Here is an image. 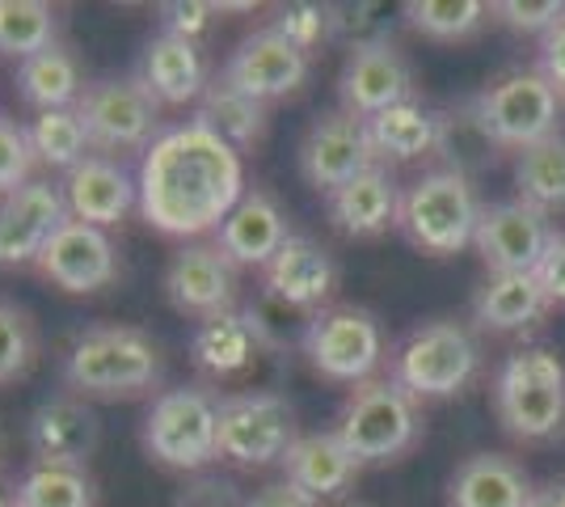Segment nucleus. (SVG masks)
Here are the masks:
<instances>
[{"mask_svg":"<svg viewBox=\"0 0 565 507\" xmlns=\"http://www.w3.org/2000/svg\"><path fill=\"white\" fill-rule=\"evenodd\" d=\"M76 115L85 123V136L97 157L118 152H148V145L166 131L161 127V102L148 94L140 73L131 76H102L85 85L76 102Z\"/></svg>","mask_w":565,"mask_h":507,"instance_id":"nucleus-10","label":"nucleus"},{"mask_svg":"<svg viewBox=\"0 0 565 507\" xmlns=\"http://www.w3.org/2000/svg\"><path fill=\"white\" fill-rule=\"evenodd\" d=\"M527 507H565V478H548L544 486H536Z\"/></svg>","mask_w":565,"mask_h":507,"instance_id":"nucleus-49","label":"nucleus"},{"mask_svg":"<svg viewBox=\"0 0 565 507\" xmlns=\"http://www.w3.org/2000/svg\"><path fill=\"white\" fill-rule=\"evenodd\" d=\"M532 478L507 453H472L448 478V507H527Z\"/></svg>","mask_w":565,"mask_h":507,"instance_id":"nucleus-29","label":"nucleus"},{"mask_svg":"<svg viewBox=\"0 0 565 507\" xmlns=\"http://www.w3.org/2000/svg\"><path fill=\"white\" fill-rule=\"evenodd\" d=\"M490 18L515 34H548L565 22V0H494Z\"/></svg>","mask_w":565,"mask_h":507,"instance_id":"nucleus-42","label":"nucleus"},{"mask_svg":"<svg viewBox=\"0 0 565 507\" xmlns=\"http://www.w3.org/2000/svg\"><path fill=\"white\" fill-rule=\"evenodd\" d=\"M215 435H220V398L207 385L161 389L140 427L143 453L178 474H199L220 461Z\"/></svg>","mask_w":565,"mask_h":507,"instance_id":"nucleus-7","label":"nucleus"},{"mask_svg":"<svg viewBox=\"0 0 565 507\" xmlns=\"http://www.w3.org/2000/svg\"><path fill=\"white\" fill-rule=\"evenodd\" d=\"M0 457H4V440H0Z\"/></svg>","mask_w":565,"mask_h":507,"instance_id":"nucleus-51","label":"nucleus"},{"mask_svg":"<svg viewBox=\"0 0 565 507\" xmlns=\"http://www.w3.org/2000/svg\"><path fill=\"white\" fill-rule=\"evenodd\" d=\"M34 271L68 296H94L118 279V250L106 229H94L85 220H68L47 250L39 254Z\"/></svg>","mask_w":565,"mask_h":507,"instance_id":"nucleus-18","label":"nucleus"},{"mask_svg":"<svg viewBox=\"0 0 565 507\" xmlns=\"http://www.w3.org/2000/svg\"><path fill=\"white\" fill-rule=\"evenodd\" d=\"M34 145H30V131L22 123H13L9 115H0V199L13 191H22L34 182Z\"/></svg>","mask_w":565,"mask_h":507,"instance_id":"nucleus-40","label":"nucleus"},{"mask_svg":"<svg viewBox=\"0 0 565 507\" xmlns=\"http://www.w3.org/2000/svg\"><path fill=\"white\" fill-rule=\"evenodd\" d=\"M140 212L143 220L178 242H203L220 233L241 194L245 169L241 152L228 148L207 123L186 119L166 127L140 157Z\"/></svg>","mask_w":565,"mask_h":507,"instance_id":"nucleus-1","label":"nucleus"},{"mask_svg":"<svg viewBox=\"0 0 565 507\" xmlns=\"http://www.w3.org/2000/svg\"><path fill=\"white\" fill-rule=\"evenodd\" d=\"M342 284V266L321 242L305 233H291L287 245L270 263L262 266V292L300 314H321L330 309L333 292Z\"/></svg>","mask_w":565,"mask_h":507,"instance_id":"nucleus-20","label":"nucleus"},{"mask_svg":"<svg viewBox=\"0 0 565 507\" xmlns=\"http://www.w3.org/2000/svg\"><path fill=\"white\" fill-rule=\"evenodd\" d=\"M553 237H557L553 216L536 212L523 199H498L481 208L472 250L481 254L490 275H527L541 266Z\"/></svg>","mask_w":565,"mask_h":507,"instance_id":"nucleus-12","label":"nucleus"},{"mask_svg":"<svg viewBox=\"0 0 565 507\" xmlns=\"http://www.w3.org/2000/svg\"><path fill=\"white\" fill-rule=\"evenodd\" d=\"M494 414L515 444L565 435V360L553 347H519L494 372Z\"/></svg>","mask_w":565,"mask_h":507,"instance_id":"nucleus-4","label":"nucleus"},{"mask_svg":"<svg viewBox=\"0 0 565 507\" xmlns=\"http://www.w3.org/2000/svg\"><path fill=\"white\" fill-rule=\"evenodd\" d=\"M0 507H13V490H4V486H0Z\"/></svg>","mask_w":565,"mask_h":507,"instance_id":"nucleus-50","label":"nucleus"},{"mask_svg":"<svg viewBox=\"0 0 565 507\" xmlns=\"http://www.w3.org/2000/svg\"><path fill=\"white\" fill-rule=\"evenodd\" d=\"M405 25L430 43H465L490 22V4L481 0H405Z\"/></svg>","mask_w":565,"mask_h":507,"instance_id":"nucleus-36","label":"nucleus"},{"mask_svg":"<svg viewBox=\"0 0 565 507\" xmlns=\"http://www.w3.org/2000/svg\"><path fill=\"white\" fill-rule=\"evenodd\" d=\"M502 140L494 136V127L486 119L477 97H460L439 110V145L435 157L444 161V169L460 173V178H481L486 169H494L502 161Z\"/></svg>","mask_w":565,"mask_h":507,"instance_id":"nucleus-28","label":"nucleus"},{"mask_svg":"<svg viewBox=\"0 0 565 507\" xmlns=\"http://www.w3.org/2000/svg\"><path fill=\"white\" fill-rule=\"evenodd\" d=\"M330 39L347 43V51L393 39V25L380 4H330Z\"/></svg>","mask_w":565,"mask_h":507,"instance_id":"nucleus-41","label":"nucleus"},{"mask_svg":"<svg viewBox=\"0 0 565 507\" xmlns=\"http://www.w3.org/2000/svg\"><path fill=\"white\" fill-rule=\"evenodd\" d=\"M39 360V335L25 309L0 300V385L22 381Z\"/></svg>","mask_w":565,"mask_h":507,"instance_id":"nucleus-39","label":"nucleus"},{"mask_svg":"<svg viewBox=\"0 0 565 507\" xmlns=\"http://www.w3.org/2000/svg\"><path fill=\"white\" fill-rule=\"evenodd\" d=\"M220 13H224V4H207V0H169V4H161V30L178 34V39H190V43H203Z\"/></svg>","mask_w":565,"mask_h":507,"instance_id":"nucleus-44","label":"nucleus"},{"mask_svg":"<svg viewBox=\"0 0 565 507\" xmlns=\"http://www.w3.org/2000/svg\"><path fill=\"white\" fill-rule=\"evenodd\" d=\"M60 43V13L47 0H0V55L18 64Z\"/></svg>","mask_w":565,"mask_h":507,"instance_id":"nucleus-35","label":"nucleus"},{"mask_svg":"<svg viewBox=\"0 0 565 507\" xmlns=\"http://www.w3.org/2000/svg\"><path fill=\"white\" fill-rule=\"evenodd\" d=\"M72 220L64 182L34 178L22 191L0 199V271L34 266L47 242Z\"/></svg>","mask_w":565,"mask_h":507,"instance_id":"nucleus-15","label":"nucleus"},{"mask_svg":"<svg viewBox=\"0 0 565 507\" xmlns=\"http://www.w3.org/2000/svg\"><path fill=\"white\" fill-rule=\"evenodd\" d=\"M300 178L317 194L330 199L338 187H347L351 178H359L363 169L380 166L372 140H367V123L354 119L351 110H321L317 119L308 123L305 140H300Z\"/></svg>","mask_w":565,"mask_h":507,"instance_id":"nucleus-13","label":"nucleus"},{"mask_svg":"<svg viewBox=\"0 0 565 507\" xmlns=\"http://www.w3.org/2000/svg\"><path fill=\"white\" fill-rule=\"evenodd\" d=\"M220 81L254 102H279L291 97L308 81V55L296 43H287L275 25H262L249 39H241L236 51L224 60Z\"/></svg>","mask_w":565,"mask_h":507,"instance_id":"nucleus-16","label":"nucleus"},{"mask_svg":"<svg viewBox=\"0 0 565 507\" xmlns=\"http://www.w3.org/2000/svg\"><path fill=\"white\" fill-rule=\"evenodd\" d=\"M18 94L25 106H34V115L76 110V102L85 94V73L76 64V55L64 43H55L18 64Z\"/></svg>","mask_w":565,"mask_h":507,"instance_id":"nucleus-31","label":"nucleus"},{"mask_svg":"<svg viewBox=\"0 0 565 507\" xmlns=\"http://www.w3.org/2000/svg\"><path fill=\"white\" fill-rule=\"evenodd\" d=\"M541 73L548 76L565 97V22L541 39Z\"/></svg>","mask_w":565,"mask_h":507,"instance_id":"nucleus-47","label":"nucleus"},{"mask_svg":"<svg viewBox=\"0 0 565 507\" xmlns=\"http://www.w3.org/2000/svg\"><path fill=\"white\" fill-rule=\"evenodd\" d=\"M342 444L354 453V461L367 465H393V461L409 457L423 444V402H414L405 389L384 372L376 381H363L351 389V398L338 411V427Z\"/></svg>","mask_w":565,"mask_h":507,"instance_id":"nucleus-6","label":"nucleus"},{"mask_svg":"<svg viewBox=\"0 0 565 507\" xmlns=\"http://www.w3.org/2000/svg\"><path fill=\"white\" fill-rule=\"evenodd\" d=\"M173 507H249V499L241 495V486L233 478H194L178 490Z\"/></svg>","mask_w":565,"mask_h":507,"instance_id":"nucleus-45","label":"nucleus"},{"mask_svg":"<svg viewBox=\"0 0 565 507\" xmlns=\"http://www.w3.org/2000/svg\"><path fill=\"white\" fill-rule=\"evenodd\" d=\"M64 199H68L72 220H85L94 229H110L140 203V187L115 157L89 152L81 166L64 178Z\"/></svg>","mask_w":565,"mask_h":507,"instance_id":"nucleus-23","label":"nucleus"},{"mask_svg":"<svg viewBox=\"0 0 565 507\" xmlns=\"http://www.w3.org/2000/svg\"><path fill=\"white\" fill-rule=\"evenodd\" d=\"M186 351L203 381H236V377H245L266 356L258 335H254V326H249V317H245V309L194 321Z\"/></svg>","mask_w":565,"mask_h":507,"instance_id":"nucleus-25","label":"nucleus"},{"mask_svg":"<svg viewBox=\"0 0 565 507\" xmlns=\"http://www.w3.org/2000/svg\"><path fill=\"white\" fill-rule=\"evenodd\" d=\"M300 351L317 377L351 389L376 381L380 368L388 363L384 326L363 305H330V309L312 314Z\"/></svg>","mask_w":565,"mask_h":507,"instance_id":"nucleus-8","label":"nucleus"},{"mask_svg":"<svg viewBox=\"0 0 565 507\" xmlns=\"http://www.w3.org/2000/svg\"><path fill=\"white\" fill-rule=\"evenodd\" d=\"M351 507H372V504H351Z\"/></svg>","mask_w":565,"mask_h":507,"instance_id":"nucleus-52","label":"nucleus"},{"mask_svg":"<svg viewBox=\"0 0 565 507\" xmlns=\"http://www.w3.org/2000/svg\"><path fill=\"white\" fill-rule=\"evenodd\" d=\"M300 440L296 406L279 389H245L220 398V435L215 453L236 469H266L282 465L291 444Z\"/></svg>","mask_w":565,"mask_h":507,"instance_id":"nucleus-9","label":"nucleus"},{"mask_svg":"<svg viewBox=\"0 0 565 507\" xmlns=\"http://www.w3.org/2000/svg\"><path fill=\"white\" fill-rule=\"evenodd\" d=\"M515 191L544 216L565 212V136L515 152Z\"/></svg>","mask_w":565,"mask_h":507,"instance_id":"nucleus-33","label":"nucleus"},{"mask_svg":"<svg viewBox=\"0 0 565 507\" xmlns=\"http://www.w3.org/2000/svg\"><path fill=\"white\" fill-rule=\"evenodd\" d=\"M25 131H30V145H34L39 166L72 173V169L89 157V136H85V123H81L76 110H47V115H34Z\"/></svg>","mask_w":565,"mask_h":507,"instance_id":"nucleus-37","label":"nucleus"},{"mask_svg":"<svg viewBox=\"0 0 565 507\" xmlns=\"http://www.w3.org/2000/svg\"><path fill=\"white\" fill-rule=\"evenodd\" d=\"M548 309H553V300L536 279V271L490 275L472 296V330L477 335H523L536 321H544Z\"/></svg>","mask_w":565,"mask_h":507,"instance_id":"nucleus-26","label":"nucleus"},{"mask_svg":"<svg viewBox=\"0 0 565 507\" xmlns=\"http://www.w3.org/2000/svg\"><path fill=\"white\" fill-rule=\"evenodd\" d=\"M199 123H207L215 136L236 152H254L266 140V127H270V106L254 102V97L236 94L233 85H224L215 76L207 85V94L199 97Z\"/></svg>","mask_w":565,"mask_h":507,"instance_id":"nucleus-32","label":"nucleus"},{"mask_svg":"<svg viewBox=\"0 0 565 507\" xmlns=\"http://www.w3.org/2000/svg\"><path fill=\"white\" fill-rule=\"evenodd\" d=\"M25 444L39 465H72L89 469V457L102 444V419L97 411L76 398V393H55L43 398L30 419H25Z\"/></svg>","mask_w":565,"mask_h":507,"instance_id":"nucleus-19","label":"nucleus"},{"mask_svg":"<svg viewBox=\"0 0 565 507\" xmlns=\"http://www.w3.org/2000/svg\"><path fill=\"white\" fill-rule=\"evenodd\" d=\"M363 465L354 461V453L342 444L338 432H308L291 444V453L282 457V478L305 490L308 499L330 504L342 499L354 483H359Z\"/></svg>","mask_w":565,"mask_h":507,"instance_id":"nucleus-24","label":"nucleus"},{"mask_svg":"<svg viewBox=\"0 0 565 507\" xmlns=\"http://www.w3.org/2000/svg\"><path fill=\"white\" fill-rule=\"evenodd\" d=\"M249 507H321V504H317V499H308L305 490H296L287 478H279V483L262 486L258 495L249 499Z\"/></svg>","mask_w":565,"mask_h":507,"instance_id":"nucleus-48","label":"nucleus"},{"mask_svg":"<svg viewBox=\"0 0 565 507\" xmlns=\"http://www.w3.org/2000/svg\"><path fill=\"white\" fill-rule=\"evenodd\" d=\"M13 507H97V483L89 469L34 461L18 478Z\"/></svg>","mask_w":565,"mask_h":507,"instance_id":"nucleus-34","label":"nucleus"},{"mask_svg":"<svg viewBox=\"0 0 565 507\" xmlns=\"http://www.w3.org/2000/svg\"><path fill=\"white\" fill-rule=\"evenodd\" d=\"M140 81L161 106H190V102H199V97L207 94V85H212L199 43L178 39L169 30H157L143 43Z\"/></svg>","mask_w":565,"mask_h":507,"instance_id":"nucleus-27","label":"nucleus"},{"mask_svg":"<svg viewBox=\"0 0 565 507\" xmlns=\"http://www.w3.org/2000/svg\"><path fill=\"white\" fill-rule=\"evenodd\" d=\"M481 199L472 178H460L451 169H426L401 191L397 233L426 258H456L469 250L481 220Z\"/></svg>","mask_w":565,"mask_h":507,"instance_id":"nucleus-5","label":"nucleus"},{"mask_svg":"<svg viewBox=\"0 0 565 507\" xmlns=\"http://www.w3.org/2000/svg\"><path fill=\"white\" fill-rule=\"evenodd\" d=\"M241 266L215 242H182L166 266V296L182 317L233 314L241 296Z\"/></svg>","mask_w":565,"mask_h":507,"instance_id":"nucleus-14","label":"nucleus"},{"mask_svg":"<svg viewBox=\"0 0 565 507\" xmlns=\"http://www.w3.org/2000/svg\"><path fill=\"white\" fill-rule=\"evenodd\" d=\"M409 97H414V68H409V55L393 39L347 51V64L338 73L342 110H351L354 119L367 123L376 119L380 110L409 102Z\"/></svg>","mask_w":565,"mask_h":507,"instance_id":"nucleus-17","label":"nucleus"},{"mask_svg":"<svg viewBox=\"0 0 565 507\" xmlns=\"http://www.w3.org/2000/svg\"><path fill=\"white\" fill-rule=\"evenodd\" d=\"M270 25L279 30L287 43H296L305 55H312L330 39V4H282L279 18Z\"/></svg>","mask_w":565,"mask_h":507,"instance_id":"nucleus-43","label":"nucleus"},{"mask_svg":"<svg viewBox=\"0 0 565 507\" xmlns=\"http://www.w3.org/2000/svg\"><path fill=\"white\" fill-rule=\"evenodd\" d=\"M367 140H372V152H376L380 166H409V161L435 157L439 110L423 106L418 97L397 102V106L380 110L376 119H367Z\"/></svg>","mask_w":565,"mask_h":507,"instance_id":"nucleus-30","label":"nucleus"},{"mask_svg":"<svg viewBox=\"0 0 565 507\" xmlns=\"http://www.w3.org/2000/svg\"><path fill=\"white\" fill-rule=\"evenodd\" d=\"M60 377L85 402H131L166 385V356L140 326H85L68 342Z\"/></svg>","mask_w":565,"mask_h":507,"instance_id":"nucleus-2","label":"nucleus"},{"mask_svg":"<svg viewBox=\"0 0 565 507\" xmlns=\"http://www.w3.org/2000/svg\"><path fill=\"white\" fill-rule=\"evenodd\" d=\"M388 377L414 402L456 398L481 377V338L469 321H456V317L418 321L388 351Z\"/></svg>","mask_w":565,"mask_h":507,"instance_id":"nucleus-3","label":"nucleus"},{"mask_svg":"<svg viewBox=\"0 0 565 507\" xmlns=\"http://www.w3.org/2000/svg\"><path fill=\"white\" fill-rule=\"evenodd\" d=\"M401 191L397 178L388 166H372L363 169L359 178H351L347 187L326 199V212H330V224L351 237V242H376L388 229H397L401 216Z\"/></svg>","mask_w":565,"mask_h":507,"instance_id":"nucleus-21","label":"nucleus"},{"mask_svg":"<svg viewBox=\"0 0 565 507\" xmlns=\"http://www.w3.org/2000/svg\"><path fill=\"white\" fill-rule=\"evenodd\" d=\"M536 279L544 284V292H548L553 305H565V233L553 237L548 254H544L541 266H536Z\"/></svg>","mask_w":565,"mask_h":507,"instance_id":"nucleus-46","label":"nucleus"},{"mask_svg":"<svg viewBox=\"0 0 565 507\" xmlns=\"http://www.w3.org/2000/svg\"><path fill=\"white\" fill-rule=\"evenodd\" d=\"M287 237H291V220L282 212V203L270 191L249 187V191L241 194V203L228 212V220L220 224V233H215L212 242L236 266H258L262 271L287 245Z\"/></svg>","mask_w":565,"mask_h":507,"instance_id":"nucleus-22","label":"nucleus"},{"mask_svg":"<svg viewBox=\"0 0 565 507\" xmlns=\"http://www.w3.org/2000/svg\"><path fill=\"white\" fill-rule=\"evenodd\" d=\"M477 102H481L502 148H511V152L562 136L557 127H562L565 97L541 68H511V73L494 76L477 94Z\"/></svg>","mask_w":565,"mask_h":507,"instance_id":"nucleus-11","label":"nucleus"},{"mask_svg":"<svg viewBox=\"0 0 565 507\" xmlns=\"http://www.w3.org/2000/svg\"><path fill=\"white\" fill-rule=\"evenodd\" d=\"M245 317H249L266 356H287V347H300L308 321H312V314H300V309L282 305L275 296H266V292H258L254 305H245Z\"/></svg>","mask_w":565,"mask_h":507,"instance_id":"nucleus-38","label":"nucleus"}]
</instances>
